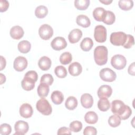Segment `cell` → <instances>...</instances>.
Returning a JSON list of instances; mask_svg holds the SVG:
<instances>
[{
    "label": "cell",
    "instance_id": "obj_34",
    "mask_svg": "<svg viewBox=\"0 0 135 135\" xmlns=\"http://www.w3.org/2000/svg\"><path fill=\"white\" fill-rule=\"evenodd\" d=\"M115 20L114 14L110 11H107L106 14L103 22L107 25H111L114 23Z\"/></svg>",
    "mask_w": 135,
    "mask_h": 135
},
{
    "label": "cell",
    "instance_id": "obj_7",
    "mask_svg": "<svg viewBox=\"0 0 135 135\" xmlns=\"http://www.w3.org/2000/svg\"><path fill=\"white\" fill-rule=\"evenodd\" d=\"M99 75L101 80L105 82H113L117 78L115 72L109 68H104L101 70Z\"/></svg>",
    "mask_w": 135,
    "mask_h": 135
},
{
    "label": "cell",
    "instance_id": "obj_32",
    "mask_svg": "<svg viewBox=\"0 0 135 135\" xmlns=\"http://www.w3.org/2000/svg\"><path fill=\"white\" fill-rule=\"evenodd\" d=\"M121 121V119L120 117L114 114L109 117L108 119V123L111 127L115 128L120 124Z\"/></svg>",
    "mask_w": 135,
    "mask_h": 135
},
{
    "label": "cell",
    "instance_id": "obj_23",
    "mask_svg": "<svg viewBox=\"0 0 135 135\" xmlns=\"http://www.w3.org/2000/svg\"><path fill=\"white\" fill-rule=\"evenodd\" d=\"M49 91V85L44 83H40L37 89V94L41 98L47 96Z\"/></svg>",
    "mask_w": 135,
    "mask_h": 135
},
{
    "label": "cell",
    "instance_id": "obj_27",
    "mask_svg": "<svg viewBox=\"0 0 135 135\" xmlns=\"http://www.w3.org/2000/svg\"><path fill=\"white\" fill-rule=\"evenodd\" d=\"M65 105L66 109L70 110H73L75 109L78 105V100L74 97H69L65 102Z\"/></svg>",
    "mask_w": 135,
    "mask_h": 135
},
{
    "label": "cell",
    "instance_id": "obj_11",
    "mask_svg": "<svg viewBox=\"0 0 135 135\" xmlns=\"http://www.w3.org/2000/svg\"><path fill=\"white\" fill-rule=\"evenodd\" d=\"M51 47L56 51H60L65 49L67 46V43L64 38L61 36L55 37L51 42Z\"/></svg>",
    "mask_w": 135,
    "mask_h": 135
},
{
    "label": "cell",
    "instance_id": "obj_18",
    "mask_svg": "<svg viewBox=\"0 0 135 135\" xmlns=\"http://www.w3.org/2000/svg\"><path fill=\"white\" fill-rule=\"evenodd\" d=\"M69 72L73 76H78L80 75L82 71V68L80 63L79 62H74L72 63L69 66Z\"/></svg>",
    "mask_w": 135,
    "mask_h": 135
},
{
    "label": "cell",
    "instance_id": "obj_30",
    "mask_svg": "<svg viewBox=\"0 0 135 135\" xmlns=\"http://www.w3.org/2000/svg\"><path fill=\"white\" fill-rule=\"evenodd\" d=\"M118 5L121 9L129 11L133 6V2L132 0H120L118 2Z\"/></svg>",
    "mask_w": 135,
    "mask_h": 135
},
{
    "label": "cell",
    "instance_id": "obj_4",
    "mask_svg": "<svg viewBox=\"0 0 135 135\" xmlns=\"http://www.w3.org/2000/svg\"><path fill=\"white\" fill-rule=\"evenodd\" d=\"M127 39V34L123 32H117L111 33L110 41L112 44L115 46H123Z\"/></svg>",
    "mask_w": 135,
    "mask_h": 135
},
{
    "label": "cell",
    "instance_id": "obj_21",
    "mask_svg": "<svg viewBox=\"0 0 135 135\" xmlns=\"http://www.w3.org/2000/svg\"><path fill=\"white\" fill-rule=\"evenodd\" d=\"M76 22L78 25L84 28L88 27L91 24L90 18L87 16L83 14H81L77 16Z\"/></svg>",
    "mask_w": 135,
    "mask_h": 135
},
{
    "label": "cell",
    "instance_id": "obj_35",
    "mask_svg": "<svg viewBox=\"0 0 135 135\" xmlns=\"http://www.w3.org/2000/svg\"><path fill=\"white\" fill-rule=\"evenodd\" d=\"M54 73L59 78H64L67 75V71L64 66L59 65L55 68Z\"/></svg>",
    "mask_w": 135,
    "mask_h": 135
},
{
    "label": "cell",
    "instance_id": "obj_19",
    "mask_svg": "<svg viewBox=\"0 0 135 135\" xmlns=\"http://www.w3.org/2000/svg\"><path fill=\"white\" fill-rule=\"evenodd\" d=\"M51 64L52 62L51 59L46 56L41 57L38 62L39 68L43 71H46L50 69Z\"/></svg>",
    "mask_w": 135,
    "mask_h": 135
},
{
    "label": "cell",
    "instance_id": "obj_14",
    "mask_svg": "<svg viewBox=\"0 0 135 135\" xmlns=\"http://www.w3.org/2000/svg\"><path fill=\"white\" fill-rule=\"evenodd\" d=\"M36 82V81L34 79L25 75L21 82V86L24 90L26 91H31L35 87V83Z\"/></svg>",
    "mask_w": 135,
    "mask_h": 135
},
{
    "label": "cell",
    "instance_id": "obj_8",
    "mask_svg": "<svg viewBox=\"0 0 135 135\" xmlns=\"http://www.w3.org/2000/svg\"><path fill=\"white\" fill-rule=\"evenodd\" d=\"M38 34L42 39L48 40L53 36V30L50 25L43 24L39 28Z\"/></svg>",
    "mask_w": 135,
    "mask_h": 135
},
{
    "label": "cell",
    "instance_id": "obj_31",
    "mask_svg": "<svg viewBox=\"0 0 135 135\" xmlns=\"http://www.w3.org/2000/svg\"><path fill=\"white\" fill-rule=\"evenodd\" d=\"M89 5V0H75L74 1V6L79 10H85Z\"/></svg>",
    "mask_w": 135,
    "mask_h": 135
},
{
    "label": "cell",
    "instance_id": "obj_40",
    "mask_svg": "<svg viewBox=\"0 0 135 135\" xmlns=\"http://www.w3.org/2000/svg\"><path fill=\"white\" fill-rule=\"evenodd\" d=\"M97 133V129L92 126H87L83 131V134L84 135L91 134V135H95Z\"/></svg>",
    "mask_w": 135,
    "mask_h": 135
},
{
    "label": "cell",
    "instance_id": "obj_43",
    "mask_svg": "<svg viewBox=\"0 0 135 135\" xmlns=\"http://www.w3.org/2000/svg\"><path fill=\"white\" fill-rule=\"evenodd\" d=\"M57 134H71V130H70V129L63 127H61L60 128L58 131H57Z\"/></svg>",
    "mask_w": 135,
    "mask_h": 135
},
{
    "label": "cell",
    "instance_id": "obj_12",
    "mask_svg": "<svg viewBox=\"0 0 135 135\" xmlns=\"http://www.w3.org/2000/svg\"><path fill=\"white\" fill-rule=\"evenodd\" d=\"M112 93V88L108 85H102L100 86L98 90L97 94L100 99L109 98Z\"/></svg>",
    "mask_w": 135,
    "mask_h": 135
},
{
    "label": "cell",
    "instance_id": "obj_25",
    "mask_svg": "<svg viewBox=\"0 0 135 135\" xmlns=\"http://www.w3.org/2000/svg\"><path fill=\"white\" fill-rule=\"evenodd\" d=\"M98 116L94 111H89L84 115V120L87 123L95 124L97 122Z\"/></svg>",
    "mask_w": 135,
    "mask_h": 135
},
{
    "label": "cell",
    "instance_id": "obj_28",
    "mask_svg": "<svg viewBox=\"0 0 135 135\" xmlns=\"http://www.w3.org/2000/svg\"><path fill=\"white\" fill-rule=\"evenodd\" d=\"M47 13L48 9L44 5H40L37 6L35 10V15L38 18H43L45 17Z\"/></svg>",
    "mask_w": 135,
    "mask_h": 135
},
{
    "label": "cell",
    "instance_id": "obj_45",
    "mask_svg": "<svg viewBox=\"0 0 135 135\" xmlns=\"http://www.w3.org/2000/svg\"><path fill=\"white\" fill-rule=\"evenodd\" d=\"M6 64V62L5 59L3 56H1V69H0L1 71L3 70L5 68Z\"/></svg>",
    "mask_w": 135,
    "mask_h": 135
},
{
    "label": "cell",
    "instance_id": "obj_16",
    "mask_svg": "<svg viewBox=\"0 0 135 135\" xmlns=\"http://www.w3.org/2000/svg\"><path fill=\"white\" fill-rule=\"evenodd\" d=\"M80 101L82 107L86 109L91 108L93 104V97L89 93L83 94L81 97Z\"/></svg>",
    "mask_w": 135,
    "mask_h": 135
},
{
    "label": "cell",
    "instance_id": "obj_39",
    "mask_svg": "<svg viewBox=\"0 0 135 135\" xmlns=\"http://www.w3.org/2000/svg\"><path fill=\"white\" fill-rule=\"evenodd\" d=\"M134 41L133 36L130 34H127V39L123 46L125 49H130L134 45Z\"/></svg>",
    "mask_w": 135,
    "mask_h": 135
},
{
    "label": "cell",
    "instance_id": "obj_41",
    "mask_svg": "<svg viewBox=\"0 0 135 135\" xmlns=\"http://www.w3.org/2000/svg\"><path fill=\"white\" fill-rule=\"evenodd\" d=\"M9 7V3L6 0H1L0 1V12H3L8 9Z\"/></svg>",
    "mask_w": 135,
    "mask_h": 135
},
{
    "label": "cell",
    "instance_id": "obj_37",
    "mask_svg": "<svg viewBox=\"0 0 135 135\" xmlns=\"http://www.w3.org/2000/svg\"><path fill=\"white\" fill-rule=\"evenodd\" d=\"M54 79L52 75L50 74H43L40 80V83H44L49 85H51L53 82Z\"/></svg>",
    "mask_w": 135,
    "mask_h": 135
},
{
    "label": "cell",
    "instance_id": "obj_9",
    "mask_svg": "<svg viewBox=\"0 0 135 135\" xmlns=\"http://www.w3.org/2000/svg\"><path fill=\"white\" fill-rule=\"evenodd\" d=\"M27 64L28 62L25 57L19 56L16 57L14 60L13 63V68L16 71L21 72L26 68Z\"/></svg>",
    "mask_w": 135,
    "mask_h": 135
},
{
    "label": "cell",
    "instance_id": "obj_26",
    "mask_svg": "<svg viewBox=\"0 0 135 135\" xmlns=\"http://www.w3.org/2000/svg\"><path fill=\"white\" fill-rule=\"evenodd\" d=\"M17 48L20 52L22 53H27L31 50V44L28 41L23 40L18 43Z\"/></svg>",
    "mask_w": 135,
    "mask_h": 135
},
{
    "label": "cell",
    "instance_id": "obj_10",
    "mask_svg": "<svg viewBox=\"0 0 135 135\" xmlns=\"http://www.w3.org/2000/svg\"><path fill=\"white\" fill-rule=\"evenodd\" d=\"M29 126L27 122L23 120L17 121L14 125V129L15 131L14 134L23 135L27 132Z\"/></svg>",
    "mask_w": 135,
    "mask_h": 135
},
{
    "label": "cell",
    "instance_id": "obj_38",
    "mask_svg": "<svg viewBox=\"0 0 135 135\" xmlns=\"http://www.w3.org/2000/svg\"><path fill=\"white\" fill-rule=\"evenodd\" d=\"M11 126L7 123H3L0 126V133L2 135H8L11 133Z\"/></svg>",
    "mask_w": 135,
    "mask_h": 135
},
{
    "label": "cell",
    "instance_id": "obj_1",
    "mask_svg": "<svg viewBox=\"0 0 135 135\" xmlns=\"http://www.w3.org/2000/svg\"><path fill=\"white\" fill-rule=\"evenodd\" d=\"M111 111L113 114L119 115L121 120L128 119L132 114L131 109L119 100L112 101L111 103Z\"/></svg>",
    "mask_w": 135,
    "mask_h": 135
},
{
    "label": "cell",
    "instance_id": "obj_3",
    "mask_svg": "<svg viewBox=\"0 0 135 135\" xmlns=\"http://www.w3.org/2000/svg\"><path fill=\"white\" fill-rule=\"evenodd\" d=\"M36 108L38 111L44 115H49L52 112V108L51 104L44 98L40 99L37 101Z\"/></svg>",
    "mask_w": 135,
    "mask_h": 135
},
{
    "label": "cell",
    "instance_id": "obj_29",
    "mask_svg": "<svg viewBox=\"0 0 135 135\" xmlns=\"http://www.w3.org/2000/svg\"><path fill=\"white\" fill-rule=\"evenodd\" d=\"M98 107L100 111H107L110 108V103L107 98H101L98 101Z\"/></svg>",
    "mask_w": 135,
    "mask_h": 135
},
{
    "label": "cell",
    "instance_id": "obj_6",
    "mask_svg": "<svg viewBox=\"0 0 135 135\" xmlns=\"http://www.w3.org/2000/svg\"><path fill=\"white\" fill-rule=\"evenodd\" d=\"M107 30L104 26L99 25L95 27L94 37L97 42H104L107 40Z\"/></svg>",
    "mask_w": 135,
    "mask_h": 135
},
{
    "label": "cell",
    "instance_id": "obj_2",
    "mask_svg": "<svg viewBox=\"0 0 135 135\" xmlns=\"http://www.w3.org/2000/svg\"><path fill=\"white\" fill-rule=\"evenodd\" d=\"M108 51L107 48L103 45L96 47L94 50V59L99 65H103L108 61Z\"/></svg>",
    "mask_w": 135,
    "mask_h": 135
},
{
    "label": "cell",
    "instance_id": "obj_46",
    "mask_svg": "<svg viewBox=\"0 0 135 135\" xmlns=\"http://www.w3.org/2000/svg\"><path fill=\"white\" fill-rule=\"evenodd\" d=\"M99 2L105 4V5H109L110 3H111L112 2V1L111 0H99Z\"/></svg>",
    "mask_w": 135,
    "mask_h": 135
},
{
    "label": "cell",
    "instance_id": "obj_22",
    "mask_svg": "<svg viewBox=\"0 0 135 135\" xmlns=\"http://www.w3.org/2000/svg\"><path fill=\"white\" fill-rule=\"evenodd\" d=\"M51 98L52 102L56 105L61 104L64 100V95L63 93L58 90L53 91L51 94Z\"/></svg>",
    "mask_w": 135,
    "mask_h": 135
},
{
    "label": "cell",
    "instance_id": "obj_42",
    "mask_svg": "<svg viewBox=\"0 0 135 135\" xmlns=\"http://www.w3.org/2000/svg\"><path fill=\"white\" fill-rule=\"evenodd\" d=\"M25 75H27L33 79H34L36 81H37V79H38V75H37V73H36V71H33V70H31V71H29L28 72H27L25 74Z\"/></svg>",
    "mask_w": 135,
    "mask_h": 135
},
{
    "label": "cell",
    "instance_id": "obj_13",
    "mask_svg": "<svg viewBox=\"0 0 135 135\" xmlns=\"http://www.w3.org/2000/svg\"><path fill=\"white\" fill-rule=\"evenodd\" d=\"M33 110L32 106L27 103H23L20 108V114L24 118H29L32 117Z\"/></svg>",
    "mask_w": 135,
    "mask_h": 135
},
{
    "label": "cell",
    "instance_id": "obj_20",
    "mask_svg": "<svg viewBox=\"0 0 135 135\" xmlns=\"http://www.w3.org/2000/svg\"><path fill=\"white\" fill-rule=\"evenodd\" d=\"M106 12L107 11H105L103 7H97L93 11V16L96 21L103 22L105 17Z\"/></svg>",
    "mask_w": 135,
    "mask_h": 135
},
{
    "label": "cell",
    "instance_id": "obj_47",
    "mask_svg": "<svg viewBox=\"0 0 135 135\" xmlns=\"http://www.w3.org/2000/svg\"><path fill=\"white\" fill-rule=\"evenodd\" d=\"M1 75V84H2L3 83H4L6 81V78L5 76V75L2 74V73H1L0 74Z\"/></svg>",
    "mask_w": 135,
    "mask_h": 135
},
{
    "label": "cell",
    "instance_id": "obj_24",
    "mask_svg": "<svg viewBox=\"0 0 135 135\" xmlns=\"http://www.w3.org/2000/svg\"><path fill=\"white\" fill-rule=\"evenodd\" d=\"M93 45V42L90 37H85L80 43L81 49L85 52L89 51Z\"/></svg>",
    "mask_w": 135,
    "mask_h": 135
},
{
    "label": "cell",
    "instance_id": "obj_33",
    "mask_svg": "<svg viewBox=\"0 0 135 135\" xmlns=\"http://www.w3.org/2000/svg\"><path fill=\"white\" fill-rule=\"evenodd\" d=\"M72 60V54L69 52H65L63 53L60 56V61L61 63L63 65H66L70 63Z\"/></svg>",
    "mask_w": 135,
    "mask_h": 135
},
{
    "label": "cell",
    "instance_id": "obj_36",
    "mask_svg": "<svg viewBox=\"0 0 135 135\" xmlns=\"http://www.w3.org/2000/svg\"><path fill=\"white\" fill-rule=\"evenodd\" d=\"M82 128V124L79 121H73L70 123L69 129L71 131L74 132H78L81 130Z\"/></svg>",
    "mask_w": 135,
    "mask_h": 135
},
{
    "label": "cell",
    "instance_id": "obj_15",
    "mask_svg": "<svg viewBox=\"0 0 135 135\" xmlns=\"http://www.w3.org/2000/svg\"><path fill=\"white\" fill-rule=\"evenodd\" d=\"M82 36V32L79 28L72 30L68 35V39L71 43L74 44L80 41Z\"/></svg>",
    "mask_w": 135,
    "mask_h": 135
},
{
    "label": "cell",
    "instance_id": "obj_17",
    "mask_svg": "<svg viewBox=\"0 0 135 135\" xmlns=\"http://www.w3.org/2000/svg\"><path fill=\"white\" fill-rule=\"evenodd\" d=\"M10 35L15 40H20L21 38L24 34L23 28L20 26L16 25L13 26L10 30Z\"/></svg>",
    "mask_w": 135,
    "mask_h": 135
},
{
    "label": "cell",
    "instance_id": "obj_44",
    "mask_svg": "<svg viewBox=\"0 0 135 135\" xmlns=\"http://www.w3.org/2000/svg\"><path fill=\"white\" fill-rule=\"evenodd\" d=\"M134 62H133L132 64H131L129 68H128V73L129 74L132 75V76H134V72H135V70H134Z\"/></svg>",
    "mask_w": 135,
    "mask_h": 135
},
{
    "label": "cell",
    "instance_id": "obj_5",
    "mask_svg": "<svg viewBox=\"0 0 135 135\" xmlns=\"http://www.w3.org/2000/svg\"><path fill=\"white\" fill-rule=\"evenodd\" d=\"M111 65L117 70H122L127 64L126 57L121 54H116L113 56L111 60Z\"/></svg>",
    "mask_w": 135,
    "mask_h": 135
}]
</instances>
